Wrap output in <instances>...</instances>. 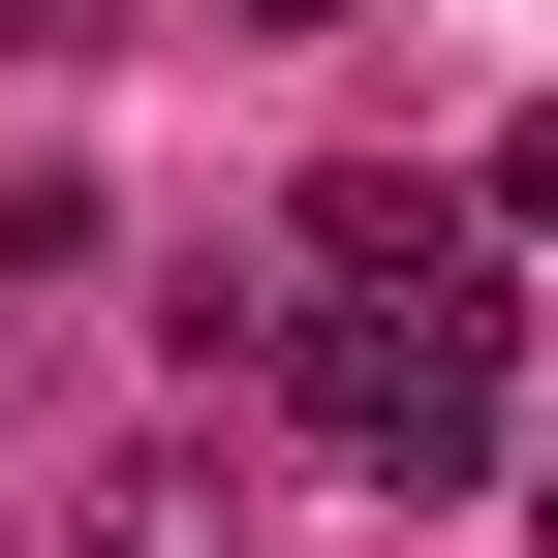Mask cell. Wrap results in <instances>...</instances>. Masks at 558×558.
Masks as SVG:
<instances>
[{
	"mask_svg": "<svg viewBox=\"0 0 558 558\" xmlns=\"http://www.w3.org/2000/svg\"><path fill=\"white\" fill-rule=\"evenodd\" d=\"M311 403H341V465H403V497H465V465H497V248H465V279H341V311H311Z\"/></svg>",
	"mask_w": 558,
	"mask_h": 558,
	"instance_id": "cell-1",
	"label": "cell"
},
{
	"mask_svg": "<svg viewBox=\"0 0 558 558\" xmlns=\"http://www.w3.org/2000/svg\"><path fill=\"white\" fill-rule=\"evenodd\" d=\"M311 279H465V186H435V156H341V186H311Z\"/></svg>",
	"mask_w": 558,
	"mask_h": 558,
	"instance_id": "cell-2",
	"label": "cell"
},
{
	"mask_svg": "<svg viewBox=\"0 0 558 558\" xmlns=\"http://www.w3.org/2000/svg\"><path fill=\"white\" fill-rule=\"evenodd\" d=\"M0 62H94V0H0Z\"/></svg>",
	"mask_w": 558,
	"mask_h": 558,
	"instance_id": "cell-3",
	"label": "cell"
},
{
	"mask_svg": "<svg viewBox=\"0 0 558 558\" xmlns=\"http://www.w3.org/2000/svg\"><path fill=\"white\" fill-rule=\"evenodd\" d=\"M218 32H341V0H218Z\"/></svg>",
	"mask_w": 558,
	"mask_h": 558,
	"instance_id": "cell-4",
	"label": "cell"
}]
</instances>
